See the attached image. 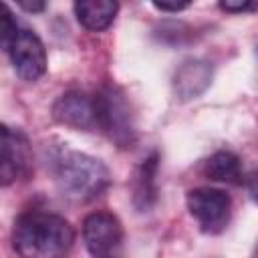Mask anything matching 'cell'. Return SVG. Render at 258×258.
<instances>
[{
    "label": "cell",
    "instance_id": "obj_1",
    "mask_svg": "<svg viewBox=\"0 0 258 258\" xmlns=\"http://www.w3.org/2000/svg\"><path fill=\"white\" fill-rule=\"evenodd\" d=\"M48 169L60 196L75 204H87L99 198L111 181L109 169L101 159L67 145L50 147Z\"/></svg>",
    "mask_w": 258,
    "mask_h": 258
},
{
    "label": "cell",
    "instance_id": "obj_2",
    "mask_svg": "<svg viewBox=\"0 0 258 258\" xmlns=\"http://www.w3.org/2000/svg\"><path fill=\"white\" fill-rule=\"evenodd\" d=\"M73 242V226L50 212H24L12 230V246L20 258H64Z\"/></svg>",
    "mask_w": 258,
    "mask_h": 258
},
{
    "label": "cell",
    "instance_id": "obj_3",
    "mask_svg": "<svg viewBox=\"0 0 258 258\" xmlns=\"http://www.w3.org/2000/svg\"><path fill=\"white\" fill-rule=\"evenodd\" d=\"M0 38L12 69L22 81L32 83L46 73V50L42 40L30 28L20 26L6 4H2Z\"/></svg>",
    "mask_w": 258,
    "mask_h": 258
},
{
    "label": "cell",
    "instance_id": "obj_4",
    "mask_svg": "<svg viewBox=\"0 0 258 258\" xmlns=\"http://www.w3.org/2000/svg\"><path fill=\"white\" fill-rule=\"evenodd\" d=\"M95 105H97V127L121 149L133 147L137 139V127L127 95L119 87L107 85L97 93Z\"/></svg>",
    "mask_w": 258,
    "mask_h": 258
},
{
    "label": "cell",
    "instance_id": "obj_5",
    "mask_svg": "<svg viewBox=\"0 0 258 258\" xmlns=\"http://www.w3.org/2000/svg\"><path fill=\"white\" fill-rule=\"evenodd\" d=\"M83 240L91 258H123L125 234L117 216L93 212L83 220Z\"/></svg>",
    "mask_w": 258,
    "mask_h": 258
},
{
    "label": "cell",
    "instance_id": "obj_6",
    "mask_svg": "<svg viewBox=\"0 0 258 258\" xmlns=\"http://www.w3.org/2000/svg\"><path fill=\"white\" fill-rule=\"evenodd\" d=\"M187 210L206 234H220L232 218V200L216 187H196L185 196Z\"/></svg>",
    "mask_w": 258,
    "mask_h": 258
},
{
    "label": "cell",
    "instance_id": "obj_7",
    "mask_svg": "<svg viewBox=\"0 0 258 258\" xmlns=\"http://www.w3.org/2000/svg\"><path fill=\"white\" fill-rule=\"evenodd\" d=\"M0 133V183L6 187L30 173L32 149L28 137L20 129L2 125Z\"/></svg>",
    "mask_w": 258,
    "mask_h": 258
},
{
    "label": "cell",
    "instance_id": "obj_8",
    "mask_svg": "<svg viewBox=\"0 0 258 258\" xmlns=\"http://www.w3.org/2000/svg\"><path fill=\"white\" fill-rule=\"evenodd\" d=\"M52 117L56 123L79 131H91L97 127V105L95 97L81 91H69L60 95L52 105Z\"/></svg>",
    "mask_w": 258,
    "mask_h": 258
},
{
    "label": "cell",
    "instance_id": "obj_9",
    "mask_svg": "<svg viewBox=\"0 0 258 258\" xmlns=\"http://www.w3.org/2000/svg\"><path fill=\"white\" fill-rule=\"evenodd\" d=\"M214 79V67L206 58H185L173 73V93L179 101L200 97Z\"/></svg>",
    "mask_w": 258,
    "mask_h": 258
},
{
    "label": "cell",
    "instance_id": "obj_10",
    "mask_svg": "<svg viewBox=\"0 0 258 258\" xmlns=\"http://www.w3.org/2000/svg\"><path fill=\"white\" fill-rule=\"evenodd\" d=\"M157 169L159 155L153 151L135 169L131 181V202L137 212H149L157 202Z\"/></svg>",
    "mask_w": 258,
    "mask_h": 258
},
{
    "label": "cell",
    "instance_id": "obj_11",
    "mask_svg": "<svg viewBox=\"0 0 258 258\" xmlns=\"http://www.w3.org/2000/svg\"><path fill=\"white\" fill-rule=\"evenodd\" d=\"M75 16L87 30H105L113 24L119 4L111 0H83L75 2Z\"/></svg>",
    "mask_w": 258,
    "mask_h": 258
},
{
    "label": "cell",
    "instance_id": "obj_12",
    "mask_svg": "<svg viewBox=\"0 0 258 258\" xmlns=\"http://www.w3.org/2000/svg\"><path fill=\"white\" fill-rule=\"evenodd\" d=\"M204 173L212 181L220 183H240L242 163L240 157L232 151H216L204 165Z\"/></svg>",
    "mask_w": 258,
    "mask_h": 258
},
{
    "label": "cell",
    "instance_id": "obj_13",
    "mask_svg": "<svg viewBox=\"0 0 258 258\" xmlns=\"http://www.w3.org/2000/svg\"><path fill=\"white\" fill-rule=\"evenodd\" d=\"M256 4L250 0H222L220 2V8L226 12H244V10H250Z\"/></svg>",
    "mask_w": 258,
    "mask_h": 258
},
{
    "label": "cell",
    "instance_id": "obj_14",
    "mask_svg": "<svg viewBox=\"0 0 258 258\" xmlns=\"http://www.w3.org/2000/svg\"><path fill=\"white\" fill-rule=\"evenodd\" d=\"M153 4V8H157V10H161V12H179V10H183V8H187L189 6V2H185V0H181V2H177V0H173V2H165V0H153L151 2Z\"/></svg>",
    "mask_w": 258,
    "mask_h": 258
},
{
    "label": "cell",
    "instance_id": "obj_15",
    "mask_svg": "<svg viewBox=\"0 0 258 258\" xmlns=\"http://www.w3.org/2000/svg\"><path fill=\"white\" fill-rule=\"evenodd\" d=\"M18 6L24 8V10H28V12H42V10H44V2H42V0H32V2H28V0H18Z\"/></svg>",
    "mask_w": 258,
    "mask_h": 258
},
{
    "label": "cell",
    "instance_id": "obj_16",
    "mask_svg": "<svg viewBox=\"0 0 258 258\" xmlns=\"http://www.w3.org/2000/svg\"><path fill=\"white\" fill-rule=\"evenodd\" d=\"M248 194H250V198L258 204V171H254L250 177H248Z\"/></svg>",
    "mask_w": 258,
    "mask_h": 258
},
{
    "label": "cell",
    "instance_id": "obj_17",
    "mask_svg": "<svg viewBox=\"0 0 258 258\" xmlns=\"http://www.w3.org/2000/svg\"><path fill=\"white\" fill-rule=\"evenodd\" d=\"M254 258H258V244H256V250H254Z\"/></svg>",
    "mask_w": 258,
    "mask_h": 258
}]
</instances>
